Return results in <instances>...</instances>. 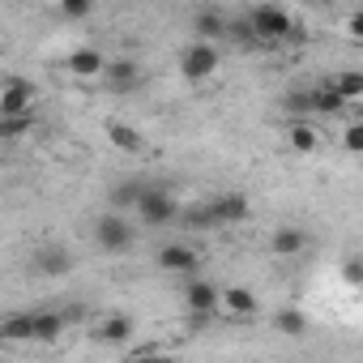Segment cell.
I'll use <instances>...</instances> for the list:
<instances>
[{"label":"cell","mask_w":363,"mask_h":363,"mask_svg":"<svg viewBox=\"0 0 363 363\" xmlns=\"http://www.w3.org/2000/svg\"><path fill=\"white\" fill-rule=\"evenodd\" d=\"M35 128V111H18V116H0V133H5L9 141L13 137H26Z\"/></svg>","instance_id":"obj_25"},{"label":"cell","mask_w":363,"mask_h":363,"mask_svg":"<svg viewBox=\"0 0 363 363\" xmlns=\"http://www.w3.org/2000/svg\"><path fill=\"white\" fill-rule=\"evenodd\" d=\"M154 261H158L162 274H179V278H193V274L201 269V252H197L193 244H179V240H175V244H162Z\"/></svg>","instance_id":"obj_6"},{"label":"cell","mask_w":363,"mask_h":363,"mask_svg":"<svg viewBox=\"0 0 363 363\" xmlns=\"http://www.w3.org/2000/svg\"><path fill=\"white\" fill-rule=\"evenodd\" d=\"M94 244L103 248V252H133V244H137V227L128 223V214H120V210H107L103 218H94Z\"/></svg>","instance_id":"obj_4"},{"label":"cell","mask_w":363,"mask_h":363,"mask_svg":"<svg viewBox=\"0 0 363 363\" xmlns=\"http://www.w3.org/2000/svg\"><path fill=\"white\" fill-rule=\"evenodd\" d=\"M56 5H60V18L69 22H86L94 13V0H56Z\"/></svg>","instance_id":"obj_26"},{"label":"cell","mask_w":363,"mask_h":363,"mask_svg":"<svg viewBox=\"0 0 363 363\" xmlns=\"http://www.w3.org/2000/svg\"><path fill=\"white\" fill-rule=\"evenodd\" d=\"M107 141L116 145V150H124V154H137L145 141H141V133L133 128V124H124V120H107Z\"/></svg>","instance_id":"obj_20"},{"label":"cell","mask_w":363,"mask_h":363,"mask_svg":"<svg viewBox=\"0 0 363 363\" xmlns=\"http://www.w3.org/2000/svg\"><path fill=\"white\" fill-rule=\"evenodd\" d=\"M179 223H184V231H218L210 201H197V206H189V210H179Z\"/></svg>","instance_id":"obj_21"},{"label":"cell","mask_w":363,"mask_h":363,"mask_svg":"<svg viewBox=\"0 0 363 363\" xmlns=\"http://www.w3.org/2000/svg\"><path fill=\"white\" fill-rule=\"evenodd\" d=\"M65 65H69V73H73V77H82V82H99V73H103L107 56H103L99 48H73Z\"/></svg>","instance_id":"obj_14"},{"label":"cell","mask_w":363,"mask_h":363,"mask_svg":"<svg viewBox=\"0 0 363 363\" xmlns=\"http://www.w3.org/2000/svg\"><path fill=\"white\" fill-rule=\"evenodd\" d=\"M30 103H35V82L30 77H5L0 82V116L30 111Z\"/></svg>","instance_id":"obj_9"},{"label":"cell","mask_w":363,"mask_h":363,"mask_svg":"<svg viewBox=\"0 0 363 363\" xmlns=\"http://www.w3.org/2000/svg\"><path fill=\"white\" fill-rule=\"evenodd\" d=\"M282 107H286V116H312V99H308V86H303V90H291V94L282 99Z\"/></svg>","instance_id":"obj_27"},{"label":"cell","mask_w":363,"mask_h":363,"mask_svg":"<svg viewBox=\"0 0 363 363\" xmlns=\"http://www.w3.org/2000/svg\"><path fill=\"white\" fill-rule=\"evenodd\" d=\"M342 278H346L350 286H359V282H363V269H359V261H346V265H342Z\"/></svg>","instance_id":"obj_31"},{"label":"cell","mask_w":363,"mask_h":363,"mask_svg":"<svg viewBox=\"0 0 363 363\" xmlns=\"http://www.w3.org/2000/svg\"><path fill=\"white\" fill-rule=\"evenodd\" d=\"M303 43H308V26L303 22H291L286 35H282V48H303Z\"/></svg>","instance_id":"obj_29"},{"label":"cell","mask_w":363,"mask_h":363,"mask_svg":"<svg viewBox=\"0 0 363 363\" xmlns=\"http://www.w3.org/2000/svg\"><path fill=\"white\" fill-rule=\"evenodd\" d=\"M244 18H248L252 35L261 39V48H282V35H286V26L295 22V18L286 13V0H261V5H252Z\"/></svg>","instance_id":"obj_1"},{"label":"cell","mask_w":363,"mask_h":363,"mask_svg":"<svg viewBox=\"0 0 363 363\" xmlns=\"http://www.w3.org/2000/svg\"><path fill=\"white\" fill-rule=\"evenodd\" d=\"M193 35L218 43V39L227 35V13H218V9H197V13H193Z\"/></svg>","instance_id":"obj_18"},{"label":"cell","mask_w":363,"mask_h":363,"mask_svg":"<svg viewBox=\"0 0 363 363\" xmlns=\"http://www.w3.org/2000/svg\"><path fill=\"white\" fill-rule=\"evenodd\" d=\"M218 65H223V52H218V43H210V39H193L184 52H179V77L184 82H210L214 73H218Z\"/></svg>","instance_id":"obj_3"},{"label":"cell","mask_w":363,"mask_h":363,"mask_svg":"<svg viewBox=\"0 0 363 363\" xmlns=\"http://www.w3.org/2000/svg\"><path fill=\"white\" fill-rule=\"evenodd\" d=\"M133 333H137V320H133L128 312H111V316H103L99 329H94V337H99L103 346H124Z\"/></svg>","instance_id":"obj_13"},{"label":"cell","mask_w":363,"mask_h":363,"mask_svg":"<svg viewBox=\"0 0 363 363\" xmlns=\"http://www.w3.org/2000/svg\"><path fill=\"white\" fill-rule=\"evenodd\" d=\"M308 244H312V240H308V231H303V227H291V223H286V227H274V235H269V252H274V257H282V261L303 257V252H308Z\"/></svg>","instance_id":"obj_11"},{"label":"cell","mask_w":363,"mask_h":363,"mask_svg":"<svg viewBox=\"0 0 363 363\" xmlns=\"http://www.w3.org/2000/svg\"><path fill=\"white\" fill-rule=\"evenodd\" d=\"M141 189H145V179H124V184H116V189L107 193V201H111V210H120V214H128V210L137 206V197H141Z\"/></svg>","instance_id":"obj_23"},{"label":"cell","mask_w":363,"mask_h":363,"mask_svg":"<svg viewBox=\"0 0 363 363\" xmlns=\"http://www.w3.org/2000/svg\"><path fill=\"white\" fill-rule=\"evenodd\" d=\"M99 82H103L107 94H137L141 82H145V73H141V65H137L133 56H120V60H107V65H103Z\"/></svg>","instance_id":"obj_5"},{"label":"cell","mask_w":363,"mask_h":363,"mask_svg":"<svg viewBox=\"0 0 363 363\" xmlns=\"http://www.w3.org/2000/svg\"><path fill=\"white\" fill-rule=\"evenodd\" d=\"M346 35H350L354 43L363 39V13H350V18H346Z\"/></svg>","instance_id":"obj_30"},{"label":"cell","mask_w":363,"mask_h":363,"mask_svg":"<svg viewBox=\"0 0 363 363\" xmlns=\"http://www.w3.org/2000/svg\"><path fill=\"white\" fill-rule=\"evenodd\" d=\"M295 5H316V0H295Z\"/></svg>","instance_id":"obj_33"},{"label":"cell","mask_w":363,"mask_h":363,"mask_svg":"<svg viewBox=\"0 0 363 363\" xmlns=\"http://www.w3.org/2000/svg\"><path fill=\"white\" fill-rule=\"evenodd\" d=\"M308 99H312V116H342L350 103L329 86V77L325 82H316V86H308Z\"/></svg>","instance_id":"obj_17"},{"label":"cell","mask_w":363,"mask_h":363,"mask_svg":"<svg viewBox=\"0 0 363 363\" xmlns=\"http://www.w3.org/2000/svg\"><path fill=\"white\" fill-rule=\"evenodd\" d=\"M342 145H346V154H359V150H363V124H359V120H354V124H346Z\"/></svg>","instance_id":"obj_28"},{"label":"cell","mask_w":363,"mask_h":363,"mask_svg":"<svg viewBox=\"0 0 363 363\" xmlns=\"http://www.w3.org/2000/svg\"><path fill=\"white\" fill-rule=\"evenodd\" d=\"M184 308H189V316H214L218 312V286L210 282V278H189L184 282Z\"/></svg>","instance_id":"obj_8"},{"label":"cell","mask_w":363,"mask_h":363,"mask_svg":"<svg viewBox=\"0 0 363 363\" xmlns=\"http://www.w3.org/2000/svg\"><path fill=\"white\" fill-rule=\"evenodd\" d=\"M218 312L227 320H252L261 312V299L252 286H227V291H218Z\"/></svg>","instance_id":"obj_7"},{"label":"cell","mask_w":363,"mask_h":363,"mask_svg":"<svg viewBox=\"0 0 363 363\" xmlns=\"http://www.w3.org/2000/svg\"><path fill=\"white\" fill-rule=\"evenodd\" d=\"M329 86H333L346 103H359V99H363V73H359V69H342V73H333Z\"/></svg>","instance_id":"obj_22"},{"label":"cell","mask_w":363,"mask_h":363,"mask_svg":"<svg viewBox=\"0 0 363 363\" xmlns=\"http://www.w3.org/2000/svg\"><path fill=\"white\" fill-rule=\"evenodd\" d=\"M286 145H291L295 154H312V150L320 145L312 116H291V120H286Z\"/></svg>","instance_id":"obj_16"},{"label":"cell","mask_w":363,"mask_h":363,"mask_svg":"<svg viewBox=\"0 0 363 363\" xmlns=\"http://www.w3.org/2000/svg\"><path fill=\"white\" fill-rule=\"evenodd\" d=\"M22 342H35V312L0 316V346H22Z\"/></svg>","instance_id":"obj_12"},{"label":"cell","mask_w":363,"mask_h":363,"mask_svg":"<svg viewBox=\"0 0 363 363\" xmlns=\"http://www.w3.org/2000/svg\"><path fill=\"white\" fill-rule=\"evenodd\" d=\"M35 269L43 278H65V274H73V252L60 248V244H48V248L35 252Z\"/></svg>","instance_id":"obj_15"},{"label":"cell","mask_w":363,"mask_h":363,"mask_svg":"<svg viewBox=\"0 0 363 363\" xmlns=\"http://www.w3.org/2000/svg\"><path fill=\"white\" fill-rule=\"evenodd\" d=\"M69 329V320H65V312L60 308H48V312H35V342H43V346H52L60 333Z\"/></svg>","instance_id":"obj_19"},{"label":"cell","mask_w":363,"mask_h":363,"mask_svg":"<svg viewBox=\"0 0 363 363\" xmlns=\"http://www.w3.org/2000/svg\"><path fill=\"white\" fill-rule=\"evenodd\" d=\"M210 210H214V223L218 227H240L252 214V206H248L244 193H218V197H210Z\"/></svg>","instance_id":"obj_10"},{"label":"cell","mask_w":363,"mask_h":363,"mask_svg":"<svg viewBox=\"0 0 363 363\" xmlns=\"http://www.w3.org/2000/svg\"><path fill=\"white\" fill-rule=\"evenodd\" d=\"M274 329H278L282 337H303V333H308V316H303L299 308H282V312L274 316Z\"/></svg>","instance_id":"obj_24"},{"label":"cell","mask_w":363,"mask_h":363,"mask_svg":"<svg viewBox=\"0 0 363 363\" xmlns=\"http://www.w3.org/2000/svg\"><path fill=\"white\" fill-rule=\"evenodd\" d=\"M133 210H137L141 227H171L179 218V201H175V193L167 184H145Z\"/></svg>","instance_id":"obj_2"},{"label":"cell","mask_w":363,"mask_h":363,"mask_svg":"<svg viewBox=\"0 0 363 363\" xmlns=\"http://www.w3.org/2000/svg\"><path fill=\"white\" fill-rule=\"evenodd\" d=\"M5 145H9V137H5V133H0V154H5Z\"/></svg>","instance_id":"obj_32"}]
</instances>
